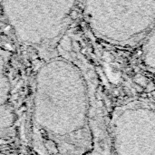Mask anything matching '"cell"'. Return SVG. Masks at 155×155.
<instances>
[{"label": "cell", "instance_id": "1", "mask_svg": "<svg viewBox=\"0 0 155 155\" xmlns=\"http://www.w3.org/2000/svg\"><path fill=\"white\" fill-rule=\"evenodd\" d=\"M82 68L64 57L45 61L35 77L33 143L42 153H88L94 147L91 97Z\"/></svg>", "mask_w": 155, "mask_h": 155}, {"label": "cell", "instance_id": "2", "mask_svg": "<svg viewBox=\"0 0 155 155\" xmlns=\"http://www.w3.org/2000/svg\"><path fill=\"white\" fill-rule=\"evenodd\" d=\"M79 1L0 0V11L17 43L51 50L65 33Z\"/></svg>", "mask_w": 155, "mask_h": 155}, {"label": "cell", "instance_id": "3", "mask_svg": "<svg viewBox=\"0 0 155 155\" xmlns=\"http://www.w3.org/2000/svg\"><path fill=\"white\" fill-rule=\"evenodd\" d=\"M82 14L100 40L134 46L144 41L155 23V0H83Z\"/></svg>", "mask_w": 155, "mask_h": 155}, {"label": "cell", "instance_id": "4", "mask_svg": "<svg viewBox=\"0 0 155 155\" xmlns=\"http://www.w3.org/2000/svg\"><path fill=\"white\" fill-rule=\"evenodd\" d=\"M113 153L155 154V109L141 101L117 107L109 122Z\"/></svg>", "mask_w": 155, "mask_h": 155}, {"label": "cell", "instance_id": "5", "mask_svg": "<svg viewBox=\"0 0 155 155\" xmlns=\"http://www.w3.org/2000/svg\"><path fill=\"white\" fill-rule=\"evenodd\" d=\"M15 123L14 106L11 101V84L7 74L5 55L0 52V141L14 133Z\"/></svg>", "mask_w": 155, "mask_h": 155}, {"label": "cell", "instance_id": "6", "mask_svg": "<svg viewBox=\"0 0 155 155\" xmlns=\"http://www.w3.org/2000/svg\"><path fill=\"white\" fill-rule=\"evenodd\" d=\"M142 60L146 67L155 70V23L143 42Z\"/></svg>", "mask_w": 155, "mask_h": 155}]
</instances>
